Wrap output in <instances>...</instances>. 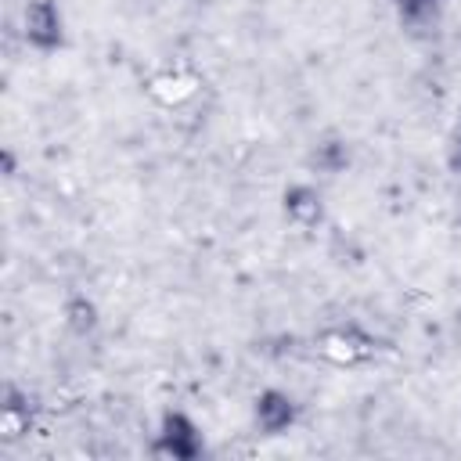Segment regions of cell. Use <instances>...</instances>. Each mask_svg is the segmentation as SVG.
<instances>
[{
  "label": "cell",
  "mask_w": 461,
  "mask_h": 461,
  "mask_svg": "<svg viewBox=\"0 0 461 461\" xmlns=\"http://www.w3.org/2000/svg\"><path fill=\"white\" fill-rule=\"evenodd\" d=\"M22 40L40 50V54H50L65 43V18H61V7L54 0H29L22 7Z\"/></svg>",
  "instance_id": "1"
},
{
  "label": "cell",
  "mask_w": 461,
  "mask_h": 461,
  "mask_svg": "<svg viewBox=\"0 0 461 461\" xmlns=\"http://www.w3.org/2000/svg\"><path fill=\"white\" fill-rule=\"evenodd\" d=\"M155 450L173 461H194L202 454V432L184 411H166L155 432Z\"/></svg>",
  "instance_id": "2"
},
{
  "label": "cell",
  "mask_w": 461,
  "mask_h": 461,
  "mask_svg": "<svg viewBox=\"0 0 461 461\" xmlns=\"http://www.w3.org/2000/svg\"><path fill=\"white\" fill-rule=\"evenodd\" d=\"M252 418H256L259 432L281 436V432H288L299 421V403L285 389H263L256 396V403H252Z\"/></svg>",
  "instance_id": "3"
},
{
  "label": "cell",
  "mask_w": 461,
  "mask_h": 461,
  "mask_svg": "<svg viewBox=\"0 0 461 461\" xmlns=\"http://www.w3.org/2000/svg\"><path fill=\"white\" fill-rule=\"evenodd\" d=\"M285 212H288V220L299 223V227H317V223L324 220V198H321V191L310 187V184H292V187L285 191Z\"/></svg>",
  "instance_id": "4"
},
{
  "label": "cell",
  "mask_w": 461,
  "mask_h": 461,
  "mask_svg": "<svg viewBox=\"0 0 461 461\" xmlns=\"http://www.w3.org/2000/svg\"><path fill=\"white\" fill-rule=\"evenodd\" d=\"M443 4H447V0H393L400 22H403L407 29H429V25L439 18Z\"/></svg>",
  "instance_id": "5"
},
{
  "label": "cell",
  "mask_w": 461,
  "mask_h": 461,
  "mask_svg": "<svg viewBox=\"0 0 461 461\" xmlns=\"http://www.w3.org/2000/svg\"><path fill=\"white\" fill-rule=\"evenodd\" d=\"M61 313H65V324L72 335H90L97 328V306L86 295H68Z\"/></svg>",
  "instance_id": "6"
},
{
  "label": "cell",
  "mask_w": 461,
  "mask_h": 461,
  "mask_svg": "<svg viewBox=\"0 0 461 461\" xmlns=\"http://www.w3.org/2000/svg\"><path fill=\"white\" fill-rule=\"evenodd\" d=\"M313 162H317V169H324V173H339V169L346 166V144H342V140H324V144H317Z\"/></svg>",
  "instance_id": "7"
},
{
  "label": "cell",
  "mask_w": 461,
  "mask_h": 461,
  "mask_svg": "<svg viewBox=\"0 0 461 461\" xmlns=\"http://www.w3.org/2000/svg\"><path fill=\"white\" fill-rule=\"evenodd\" d=\"M447 162H450V173H454V176H457V184H461V119H457V126H454V133H450Z\"/></svg>",
  "instance_id": "8"
}]
</instances>
